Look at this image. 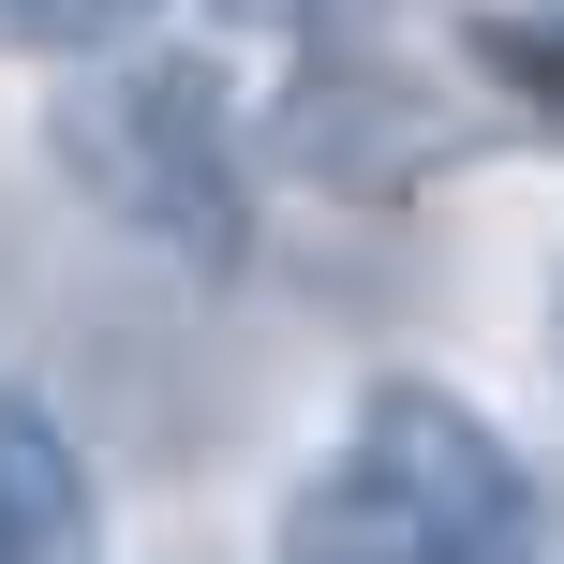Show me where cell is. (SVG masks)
<instances>
[{"instance_id":"6da1fadb","label":"cell","mask_w":564,"mask_h":564,"mask_svg":"<svg viewBox=\"0 0 564 564\" xmlns=\"http://www.w3.org/2000/svg\"><path fill=\"white\" fill-rule=\"evenodd\" d=\"M312 564H535V476L520 446L431 371H387L341 416V460L297 506Z\"/></svg>"},{"instance_id":"7a4b0ae2","label":"cell","mask_w":564,"mask_h":564,"mask_svg":"<svg viewBox=\"0 0 564 564\" xmlns=\"http://www.w3.org/2000/svg\"><path fill=\"white\" fill-rule=\"evenodd\" d=\"M59 164L119 208L134 238H164L178 268L253 253V194H238V119L208 59H119V75L59 89Z\"/></svg>"},{"instance_id":"3957f363","label":"cell","mask_w":564,"mask_h":564,"mask_svg":"<svg viewBox=\"0 0 564 564\" xmlns=\"http://www.w3.org/2000/svg\"><path fill=\"white\" fill-rule=\"evenodd\" d=\"M268 149H282V178H312V194H357V208H371V194H401V178L446 164V119H431L387 59H312V75L268 105Z\"/></svg>"},{"instance_id":"277c9868","label":"cell","mask_w":564,"mask_h":564,"mask_svg":"<svg viewBox=\"0 0 564 564\" xmlns=\"http://www.w3.org/2000/svg\"><path fill=\"white\" fill-rule=\"evenodd\" d=\"M0 564H105V476L45 387H0Z\"/></svg>"},{"instance_id":"5b68a950","label":"cell","mask_w":564,"mask_h":564,"mask_svg":"<svg viewBox=\"0 0 564 564\" xmlns=\"http://www.w3.org/2000/svg\"><path fill=\"white\" fill-rule=\"evenodd\" d=\"M460 45H476L535 119H564V0H476V15H460Z\"/></svg>"},{"instance_id":"8992f818","label":"cell","mask_w":564,"mask_h":564,"mask_svg":"<svg viewBox=\"0 0 564 564\" xmlns=\"http://www.w3.org/2000/svg\"><path fill=\"white\" fill-rule=\"evenodd\" d=\"M149 15H164V0H0V45H30V59H105V45H134Z\"/></svg>"},{"instance_id":"52a82bcc","label":"cell","mask_w":564,"mask_h":564,"mask_svg":"<svg viewBox=\"0 0 564 564\" xmlns=\"http://www.w3.org/2000/svg\"><path fill=\"white\" fill-rule=\"evenodd\" d=\"M224 15H282V0H224Z\"/></svg>"},{"instance_id":"ba28073f","label":"cell","mask_w":564,"mask_h":564,"mask_svg":"<svg viewBox=\"0 0 564 564\" xmlns=\"http://www.w3.org/2000/svg\"><path fill=\"white\" fill-rule=\"evenodd\" d=\"M297 564H312V550H297Z\"/></svg>"}]
</instances>
